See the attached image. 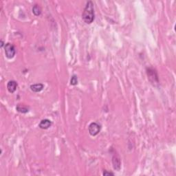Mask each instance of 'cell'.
I'll use <instances>...</instances> for the list:
<instances>
[{"mask_svg":"<svg viewBox=\"0 0 176 176\" xmlns=\"http://www.w3.org/2000/svg\"><path fill=\"white\" fill-rule=\"evenodd\" d=\"M95 18L94 7L92 1H89L86 3L85 7L82 13V19L87 24H90L92 23Z\"/></svg>","mask_w":176,"mask_h":176,"instance_id":"6da1fadb","label":"cell"},{"mask_svg":"<svg viewBox=\"0 0 176 176\" xmlns=\"http://www.w3.org/2000/svg\"><path fill=\"white\" fill-rule=\"evenodd\" d=\"M147 74L148 76V79H149V81L151 82V83L153 84L154 86L158 85L159 78L157 72L155 69L149 67V68L147 69Z\"/></svg>","mask_w":176,"mask_h":176,"instance_id":"7a4b0ae2","label":"cell"},{"mask_svg":"<svg viewBox=\"0 0 176 176\" xmlns=\"http://www.w3.org/2000/svg\"><path fill=\"white\" fill-rule=\"evenodd\" d=\"M4 50L6 57L8 59H11L15 57L16 54V50L13 44L10 43H7L6 44H5Z\"/></svg>","mask_w":176,"mask_h":176,"instance_id":"3957f363","label":"cell"},{"mask_svg":"<svg viewBox=\"0 0 176 176\" xmlns=\"http://www.w3.org/2000/svg\"><path fill=\"white\" fill-rule=\"evenodd\" d=\"M101 126L97 123H95V122L92 123L89 125V127H88V131H89V134L92 136H95L99 134L100 131H101Z\"/></svg>","mask_w":176,"mask_h":176,"instance_id":"277c9868","label":"cell"},{"mask_svg":"<svg viewBox=\"0 0 176 176\" xmlns=\"http://www.w3.org/2000/svg\"><path fill=\"white\" fill-rule=\"evenodd\" d=\"M112 164L114 169L116 171H120L121 168V160L118 154H114L112 156Z\"/></svg>","mask_w":176,"mask_h":176,"instance_id":"5b68a950","label":"cell"},{"mask_svg":"<svg viewBox=\"0 0 176 176\" xmlns=\"http://www.w3.org/2000/svg\"><path fill=\"white\" fill-rule=\"evenodd\" d=\"M52 125H53V123H52L50 120L43 119L40 122V123L39 124V127L42 129H47L50 127Z\"/></svg>","mask_w":176,"mask_h":176,"instance_id":"8992f818","label":"cell"},{"mask_svg":"<svg viewBox=\"0 0 176 176\" xmlns=\"http://www.w3.org/2000/svg\"><path fill=\"white\" fill-rule=\"evenodd\" d=\"M18 84L15 81H9L7 83V89L10 93L13 94L17 89Z\"/></svg>","mask_w":176,"mask_h":176,"instance_id":"52a82bcc","label":"cell"},{"mask_svg":"<svg viewBox=\"0 0 176 176\" xmlns=\"http://www.w3.org/2000/svg\"><path fill=\"white\" fill-rule=\"evenodd\" d=\"M31 89L34 92H39L41 90H43V89L44 88V85L42 83H36V84H33V85H31Z\"/></svg>","mask_w":176,"mask_h":176,"instance_id":"ba28073f","label":"cell"},{"mask_svg":"<svg viewBox=\"0 0 176 176\" xmlns=\"http://www.w3.org/2000/svg\"><path fill=\"white\" fill-rule=\"evenodd\" d=\"M16 109L21 114H26L29 111V107L23 104H18L16 107Z\"/></svg>","mask_w":176,"mask_h":176,"instance_id":"9c48e42d","label":"cell"},{"mask_svg":"<svg viewBox=\"0 0 176 176\" xmlns=\"http://www.w3.org/2000/svg\"><path fill=\"white\" fill-rule=\"evenodd\" d=\"M33 13L35 16H39L41 14V9L39 5L35 4L33 7Z\"/></svg>","mask_w":176,"mask_h":176,"instance_id":"30bf717a","label":"cell"},{"mask_svg":"<svg viewBox=\"0 0 176 176\" xmlns=\"http://www.w3.org/2000/svg\"><path fill=\"white\" fill-rule=\"evenodd\" d=\"M78 83V78L76 75H73L70 79V84L72 85H76Z\"/></svg>","mask_w":176,"mask_h":176,"instance_id":"8fae6325","label":"cell"},{"mask_svg":"<svg viewBox=\"0 0 176 176\" xmlns=\"http://www.w3.org/2000/svg\"><path fill=\"white\" fill-rule=\"evenodd\" d=\"M103 175H105V176H110V175H114V174L113 173H111V172L105 171L103 173Z\"/></svg>","mask_w":176,"mask_h":176,"instance_id":"7c38bea8","label":"cell"},{"mask_svg":"<svg viewBox=\"0 0 176 176\" xmlns=\"http://www.w3.org/2000/svg\"><path fill=\"white\" fill-rule=\"evenodd\" d=\"M4 43L3 41H1V47L3 48L4 47Z\"/></svg>","mask_w":176,"mask_h":176,"instance_id":"4fadbf2b","label":"cell"}]
</instances>
